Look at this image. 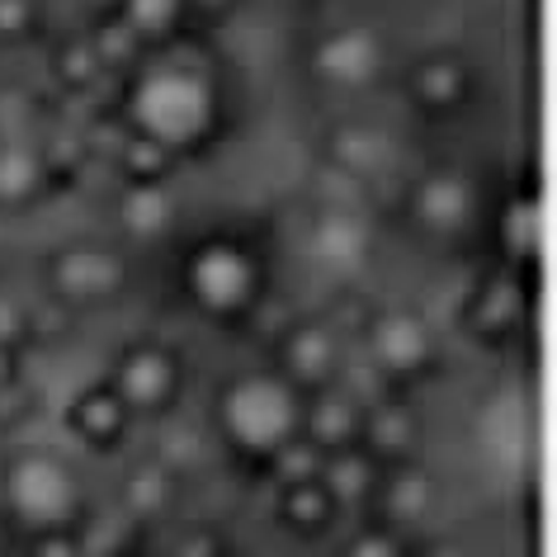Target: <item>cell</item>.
<instances>
[{"label": "cell", "instance_id": "cell-1", "mask_svg": "<svg viewBox=\"0 0 557 557\" xmlns=\"http://www.w3.org/2000/svg\"><path fill=\"white\" fill-rule=\"evenodd\" d=\"M123 128L151 137L175 161L199 157L222 128V95L208 66L161 48L151 62L133 66L123 81Z\"/></svg>", "mask_w": 557, "mask_h": 557}, {"label": "cell", "instance_id": "cell-2", "mask_svg": "<svg viewBox=\"0 0 557 557\" xmlns=\"http://www.w3.org/2000/svg\"><path fill=\"white\" fill-rule=\"evenodd\" d=\"M208 425H213L218 444L236 458V463H250V468L264 472V463H270L284 444L298 440L302 393L288 387L270 364L232 373V379L213 393Z\"/></svg>", "mask_w": 557, "mask_h": 557}, {"label": "cell", "instance_id": "cell-3", "mask_svg": "<svg viewBox=\"0 0 557 557\" xmlns=\"http://www.w3.org/2000/svg\"><path fill=\"white\" fill-rule=\"evenodd\" d=\"M270 294V264L250 236L218 227L199 236L180 260V298L218 326H242Z\"/></svg>", "mask_w": 557, "mask_h": 557}, {"label": "cell", "instance_id": "cell-4", "mask_svg": "<svg viewBox=\"0 0 557 557\" xmlns=\"http://www.w3.org/2000/svg\"><path fill=\"white\" fill-rule=\"evenodd\" d=\"M0 506L10 534H48V529H81L86 520V482L58 449H15L0 472Z\"/></svg>", "mask_w": 557, "mask_h": 557}, {"label": "cell", "instance_id": "cell-5", "mask_svg": "<svg viewBox=\"0 0 557 557\" xmlns=\"http://www.w3.org/2000/svg\"><path fill=\"white\" fill-rule=\"evenodd\" d=\"M359 350H364L369 369L393 387V393H407V387L425 383L430 373L440 369V336L430 326V317L421 308H407V302H393V308H379L359 322Z\"/></svg>", "mask_w": 557, "mask_h": 557}, {"label": "cell", "instance_id": "cell-6", "mask_svg": "<svg viewBox=\"0 0 557 557\" xmlns=\"http://www.w3.org/2000/svg\"><path fill=\"white\" fill-rule=\"evenodd\" d=\"M133 288V264L123 250L100 242H72L58 246L44 260V294L66 312H95L114 308V302Z\"/></svg>", "mask_w": 557, "mask_h": 557}, {"label": "cell", "instance_id": "cell-7", "mask_svg": "<svg viewBox=\"0 0 557 557\" xmlns=\"http://www.w3.org/2000/svg\"><path fill=\"white\" fill-rule=\"evenodd\" d=\"M104 383L123 397L133 421H165V416H175L180 397H185L189 369L175 345H165L157 336H137L114 355Z\"/></svg>", "mask_w": 557, "mask_h": 557}, {"label": "cell", "instance_id": "cell-8", "mask_svg": "<svg viewBox=\"0 0 557 557\" xmlns=\"http://www.w3.org/2000/svg\"><path fill=\"white\" fill-rule=\"evenodd\" d=\"M468 341H478L482 350H510L529 336L534 326V278L515 274V270H492L468 288L463 312H458Z\"/></svg>", "mask_w": 557, "mask_h": 557}, {"label": "cell", "instance_id": "cell-9", "mask_svg": "<svg viewBox=\"0 0 557 557\" xmlns=\"http://www.w3.org/2000/svg\"><path fill=\"white\" fill-rule=\"evenodd\" d=\"M308 72L317 86L359 95L393 72V48L373 24H341V29H326L308 48Z\"/></svg>", "mask_w": 557, "mask_h": 557}, {"label": "cell", "instance_id": "cell-10", "mask_svg": "<svg viewBox=\"0 0 557 557\" xmlns=\"http://www.w3.org/2000/svg\"><path fill=\"white\" fill-rule=\"evenodd\" d=\"M270 369L288 387H298L302 397L317 393V387L341 383V373H345V336H341V326L326 322V317H294V322L274 336Z\"/></svg>", "mask_w": 557, "mask_h": 557}, {"label": "cell", "instance_id": "cell-11", "mask_svg": "<svg viewBox=\"0 0 557 557\" xmlns=\"http://www.w3.org/2000/svg\"><path fill=\"white\" fill-rule=\"evenodd\" d=\"M401 95L421 119L454 123L478 100V66L458 52H425L401 72Z\"/></svg>", "mask_w": 557, "mask_h": 557}, {"label": "cell", "instance_id": "cell-12", "mask_svg": "<svg viewBox=\"0 0 557 557\" xmlns=\"http://www.w3.org/2000/svg\"><path fill=\"white\" fill-rule=\"evenodd\" d=\"M407 222L416 232L435 236V242H458L472 232L478 222V185L463 171H425L416 185L407 189Z\"/></svg>", "mask_w": 557, "mask_h": 557}, {"label": "cell", "instance_id": "cell-13", "mask_svg": "<svg viewBox=\"0 0 557 557\" xmlns=\"http://www.w3.org/2000/svg\"><path fill=\"white\" fill-rule=\"evenodd\" d=\"M440 506V482L421 458H407V463H387L379 468V482H373L369 496V520H379L397 534L416 539L430 524V515Z\"/></svg>", "mask_w": 557, "mask_h": 557}, {"label": "cell", "instance_id": "cell-14", "mask_svg": "<svg viewBox=\"0 0 557 557\" xmlns=\"http://www.w3.org/2000/svg\"><path fill=\"white\" fill-rule=\"evenodd\" d=\"M308 260L322 274H336V278H355L359 270H369L373 227L364 222V213L359 208H341V203L317 208L312 227H308Z\"/></svg>", "mask_w": 557, "mask_h": 557}, {"label": "cell", "instance_id": "cell-15", "mask_svg": "<svg viewBox=\"0 0 557 557\" xmlns=\"http://www.w3.org/2000/svg\"><path fill=\"white\" fill-rule=\"evenodd\" d=\"M421 411L411 407L407 393H393L387 387L383 397L364 401V416H359V449H364L373 463H407V458H421Z\"/></svg>", "mask_w": 557, "mask_h": 557}, {"label": "cell", "instance_id": "cell-16", "mask_svg": "<svg viewBox=\"0 0 557 557\" xmlns=\"http://www.w3.org/2000/svg\"><path fill=\"white\" fill-rule=\"evenodd\" d=\"M492 236H496L500 264L534 278L539 250H543V203H539L534 180L506 185V194H500V203H496V218H492Z\"/></svg>", "mask_w": 557, "mask_h": 557}, {"label": "cell", "instance_id": "cell-17", "mask_svg": "<svg viewBox=\"0 0 557 557\" xmlns=\"http://www.w3.org/2000/svg\"><path fill=\"white\" fill-rule=\"evenodd\" d=\"M133 411L123 407V397L109 387L104 379L81 387V393L66 401V435L76 444H86L90 454H119L133 435Z\"/></svg>", "mask_w": 557, "mask_h": 557}, {"label": "cell", "instance_id": "cell-18", "mask_svg": "<svg viewBox=\"0 0 557 557\" xmlns=\"http://www.w3.org/2000/svg\"><path fill=\"white\" fill-rule=\"evenodd\" d=\"M359 416H364V401H359L345 383L317 387V393L302 397V425L298 440H308L317 454H341L359 444Z\"/></svg>", "mask_w": 557, "mask_h": 557}, {"label": "cell", "instance_id": "cell-19", "mask_svg": "<svg viewBox=\"0 0 557 557\" xmlns=\"http://www.w3.org/2000/svg\"><path fill=\"white\" fill-rule=\"evenodd\" d=\"M322 157H326V171H336V175L369 189L373 180L393 165V137L364 119H350V123H336V128L326 133Z\"/></svg>", "mask_w": 557, "mask_h": 557}, {"label": "cell", "instance_id": "cell-20", "mask_svg": "<svg viewBox=\"0 0 557 557\" xmlns=\"http://www.w3.org/2000/svg\"><path fill=\"white\" fill-rule=\"evenodd\" d=\"M341 500L326 492L322 478H302V482H284L274 496V520L284 534H294L302 543L326 539L331 529L341 524Z\"/></svg>", "mask_w": 557, "mask_h": 557}, {"label": "cell", "instance_id": "cell-21", "mask_svg": "<svg viewBox=\"0 0 557 557\" xmlns=\"http://www.w3.org/2000/svg\"><path fill=\"white\" fill-rule=\"evenodd\" d=\"M109 15H114L147 52H161V48H171L185 38L194 10H189V0H114Z\"/></svg>", "mask_w": 557, "mask_h": 557}, {"label": "cell", "instance_id": "cell-22", "mask_svg": "<svg viewBox=\"0 0 557 557\" xmlns=\"http://www.w3.org/2000/svg\"><path fill=\"white\" fill-rule=\"evenodd\" d=\"M114 222L143 246L161 242V236H171V227L180 222L175 189L171 185H123L119 203H114Z\"/></svg>", "mask_w": 557, "mask_h": 557}, {"label": "cell", "instance_id": "cell-23", "mask_svg": "<svg viewBox=\"0 0 557 557\" xmlns=\"http://www.w3.org/2000/svg\"><path fill=\"white\" fill-rule=\"evenodd\" d=\"M180 496V472L165 468L161 458H143V463H133L128 472H123L119 482V506L133 515V520H165Z\"/></svg>", "mask_w": 557, "mask_h": 557}, {"label": "cell", "instance_id": "cell-24", "mask_svg": "<svg viewBox=\"0 0 557 557\" xmlns=\"http://www.w3.org/2000/svg\"><path fill=\"white\" fill-rule=\"evenodd\" d=\"M52 171L44 161V151L20 143V137H5L0 143V208H24L34 203L38 194H48Z\"/></svg>", "mask_w": 557, "mask_h": 557}, {"label": "cell", "instance_id": "cell-25", "mask_svg": "<svg viewBox=\"0 0 557 557\" xmlns=\"http://www.w3.org/2000/svg\"><path fill=\"white\" fill-rule=\"evenodd\" d=\"M317 478L326 482V492L341 500V510H355V506H369L373 496V482H379V463L359 449H341V454H326L322 458V472Z\"/></svg>", "mask_w": 557, "mask_h": 557}, {"label": "cell", "instance_id": "cell-26", "mask_svg": "<svg viewBox=\"0 0 557 557\" xmlns=\"http://www.w3.org/2000/svg\"><path fill=\"white\" fill-rule=\"evenodd\" d=\"M114 161H119L123 185H171V175L180 165L165 147H157L143 133H128V128H123V143L114 151Z\"/></svg>", "mask_w": 557, "mask_h": 557}, {"label": "cell", "instance_id": "cell-27", "mask_svg": "<svg viewBox=\"0 0 557 557\" xmlns=\"http://www.w3.org/2000/svg\"><path fill=\"white\" fill-rule=\"evenodd\" d=\"M52 76L62 81L66 90H95V81L104 76V66L100 58H95V44H90V34L86 38H66V44L52 52Z\"/></svg>", "mask_w": 557, "mask_h": 557}, {"label": "cell", "instance_id": "cell-28", "mask_svg": "<svg viewBox=\"0 0 557 557\" xmlns=\"http://www.w3.org/2000/svg\"><path fill=\"white\" fill-rule=\"evenodd\" d=\"M411 543L407 534H397V529H387L379 520H369L364 515V524L350 529V534L341 539V548L336 557H411Z\"/></svg>", "mask_w": 557, "mask_h": 557}, {"label": "cell", "instance_id": "cell-29", "mask_svg": "<svg viewBox=\"0 0 557 557\" xmlns=\"http://www.w3.org/2000/svg\"><path fill=\"white\" fill-rule=\"evenodd\" d=\"M165 557H232V543L213 524H180L165 539Z\"/></svg>", "mask_w": 557, "mask_h": 557}, {"label": "cell", "instance_id": "cell-30", "mask_svg": "<svg viewBox=\"0 0 557 557\" xmlns=\"http://www.w3.org/2000/svg\"><path fill=\"white\" fill-rule=\"evenodd\" d=\"M264 472L274 478V486H284V482H302V478H317L322 472V454L312 449L308 440H294V444H284L270 463H264Z\"/></svg>", "mask_w": 557, "mask_h": 557}, {"label": "cell", "instance_id": "cell-31", "mask_svg": "<svg viewBox=\"0 0 557 557\" xmlns=\"http://www.w3.org/2000/svg\"><path fill=\"white\" fill-rule=\"evenodd\" d=\"M24 557H86L81 529H48V534L24 539Z\"/></svg>", "mask_w": 557, "mask_h": 557}, {"label": "cell", "instance_id": "cell-32", "mask_svg": "<svg viewBox=\"0 0 557 557\" xmlns=\"http://www.w3.org/2000/svg\"><path fill=\"white\" fill-rule=\"evenodd\" d=\"M38 29L34 0H0V44H24Z\"/></svg>", "mask_w": 557, "mask_h": 557}, {"label": "cell", "instance_id": "cell-33", "mask_svg": "<svg viewBox=\"0 0 557 557\" xmlns=\"http://www.w3.org/2000/svg\"><path fill=\"white\" fill-rule=\"evenodd\" d=\"M0 345H15V350L29 345V308L10 302L5 294H0Z\"/></svg>", "mask_w": 557, "mask_h": 557}, {"label": "cell", "instance_id": "cell-34", "mask_svg": "<svg viewBox=\"0 0 557 557\" xmlns=\"http://www.w3.org/2000/svg\"><path fill=\"white\" fill-rule=\"evenodd\" d=\"M20 379H24V350H15V345H0V397H5Z\"/></svg>", "mask_w": 557, "mask_h": 557}, {"label": "cell", "instance_id": "cell-35", "mask_svg": "<svg viewBox=\"0 0 557 557\" xmlns=\"http://www.w3.org/2000/svg\"><path fill=\"white\" fill-rule=\"evenodd\" d=\"M411 557H472V553L454 539H425V543H411Z\"/></svg>", "mask_w": 557, "mask_h": 557}, {"label": "cell", "instance_id": "cell-36", "mask_svg": "<svg viewBox=\"0 0 557 557\" xmlns=\"http://www.w3.org/2000/svg\"><path fill=\"white\" fill-rule=\"evenodd\" d=\"M189 10L194 15H227V10H236V0H189Z\"/></svg>", "mask_w": 557, "mask_h": 557}, {"label": "cell", "instance_id": "cell-37", "mask_svg": "<svg viewBox=\"0 0 557 557\" xmlns=\"http://www.w3.org/2000/svg\"><path fill=\"white\" fill-rule=\"evenodd\" d=\"M128 557H165V548H133Z\"/></svg>", "mask_w": 557, "mask_h": 557}, {"label": "cell", "instance_id": "cell-38", "mask_svg": "<svg viewBox=\"0 0 557 557\" xmlns=\"http://www.w3.org/2000/svg\"><path fill=\"white\" fill-rule=\"evenodd\" d=\"M232 557H242V553H232Z\"/></svg>", "mask_w": 557, "mask_h": 557}]
</instances>
